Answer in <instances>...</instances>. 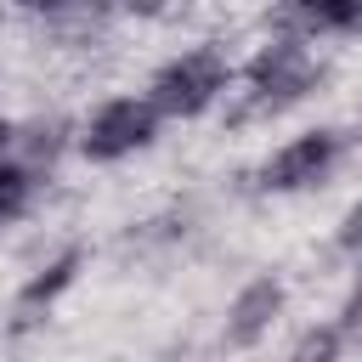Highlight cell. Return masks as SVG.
Listing matches in <instances>:
<instances>
[{"mask_svg":"<svg viewBox=\"0 0 362 362\" xmlns=\"http://www.w3.org/2000/svg\"><path fill=\"white\" fill-rule=\"evenodd\" d=\"M17 17H40V23H68V17H85L96 0H6Z\"/></svg>","mask_w":362,"mask_h":362,"instance_id":"obj_10","label":"cell"},{"mask_svg":"<svg viewBox=\"0 0 362 362\" xmlns=\"http://www.w3.org/2000/svg\"><path fill=\"white\" fill-rule=\"evenodd\" d=\"M11 153H17V119L0 107V158H11Z\"/></svg>","mask_w":362,"mask_h":362,"instance_id":"obj_13","label":"cell"},{"mask_svg":"<svg viewBox=\"0 0 362 362\" xmlns=\"http://www.w3.org/2000/svg\"><path fill=\"white\" fill-rule=\"evenodd\" d=\"M283 317H288V277L283 272H255L226 294L221 322H215V345L221 351H255L283 328Z\"/></svg>","mask_w":362,"mask_h":362,"instance_id":"obj_5","label":"cell"},{"mask_svg":"<svg viewBox=\"0 0 362 362\" xmlns=\"http://www.w3.org/2000/svg\"><path fill=\"white\" fill-rule=\"evenodd\" d=\"M272 28H288L311 45L362 40V0H266Z\"/></svg>","mask_w":362,"mask_h":362,"instance_id":"obj_6","label":"cell"},{"mask_svg":"<svg viewBox=\"0 0 362 362\" xmlns=\"http://www.w3.org/2000/svg\"><path fill=\"white\" fill-rule=\"evenodd\" d=\"M85 243H62L57 255H45L23 283H17V311L23 317H45V311H57L62 305V294L79 283V272H85Z\"/></svg>","mask_w":362,"mask_h":362,"instance_id":"obj_7","label":"cell"},{"mask_svg":"<svg viewBox=\"0 0 362 362\" xmlns=\"http://www.w3.org/2000/svg\"><path fill=\"white\" fill-rule=\"evenodd\" d=\"M334 249L345 255V260H362V192L345 204V215L334 221Z\"/></svg>","mask_w":362,"mask_h":362,"instance_id":"obj_11","label":"cell"},{"mask_svg":"<svg viewBox=\"0 0 362 362\" xmlns=\"http://www.w3.org/2000/svg\"><path fill=\"white\" fill-rule=\"evenodd\" d=\"M153 107L164 113V124H198L209 113H221L238 90V57L221 40H187L170 57L153 62L147 85Z\"/></svg>","mask_w":362,"mask_h":362,"instance_id":"obj_2","label":"cell"},{"mask_svg":"<svg viewBox=\"0 0 362 362\" xmlns=\"http://www.w3.org/2000/svg\"><path fill=\"white\" fill-rule=\"evenodd\" d=\"M328 85V62L311 40L288 34V28H266L249 57H238V124H255V119H283L294 107H305L317 90Z\"/></svg>","mask_w":362,"mask_h":362,"instance_id":"obj_1","label":"cell"},{"mask_svg":"<svg viewBox=\"0 0 362 362\" xmlns=\"http://www.w3.org/2000/svg\"><path fill=\"white\" fill-rule=\"evenodd\" d=\"M164 136V113L147 90H107L74 119V153L90 170H119L141 153H153Z\"/></svg>","mask_w":362,"mask_h":362,"instance_id":"obj_3","label":"cell"},{"mask_svg":"<svg viewBox=\"0 0 362 362\" xmlns=\"http://www.w3.org/2000/svg\"><path fill=\"white\" fill-rule=\"evenodd\" d=\"M328 317L339 322L345 345H351V351H362V260H351V283H345V294H339V305H334Z\"/></svg>","mask_w":362,"mask_h":362,"instance_id":"obj_9","label":"cell"},{"mask_svg":"<svg viewBox=\"0 0 362 362\" xmlns=\"http://www.w3.org/2000/svg\"><path fill=\"white\" fill-rule=\"evenodd\" d=\"M113 6H119L124 17H164L175 0H113Z\"/></svg>","mask_w":362,"mask_h":362,"instance_id":"obj_12","label":"cell"},{"mask_svg":"<svg viewBox=\"0 0 362 362\" xmlns=\"http://www.w3.org/2000/svg\"><path fill=\"white\" fill-rule=\"evenodd\" d=\"M288 356L294 362H334V356H351V345H345V334H339L334 317H317V322H305L288 339Z\"/></svg>","mask_w":362,"mask_h":362,"instance_id":"obj_8","label":"cell"},{"mask_svg":"<svg viewBox=\"0 0 362 362\" xmlns=\"http://www.w3.org/2000/svg\"><path fill=\"white\" fill-rule=\"evenodd\" d=\"M351 158V141L339 124H305L294 136H283L260 164H255V192L260 198H305V192H322Z\"/></svg>","mask_w":362,"mask_h":362,"instance_id":"obj_4","label":"cell"}]
</instances>
